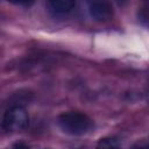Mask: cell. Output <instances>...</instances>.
I'll return each mask as SVG.
<instances>
[{
	"instance_id": "cell-1",
	"label": "cell",
	"mask_w": 149,
	"mask_h": 149,
	"mask_svg": "<svg viewBox=\"0 0 149 149\" xmlns=\"http://www.w3.org/2000/svg\"><path fill=\"white\" fill-rule=\"evenodd\" d=\"M58 125L64 133L79 136L88 133L92 129L93 121L85 113L78 111H69L62 113L58 116Z\"/></svg>"
},
{
	"instance_id": "cell-2",
	"label": "cell",
	"mask_w": 149,
	"mask_h": 149,
	"mask_svg": "<svg viewBox=\"0 0 149 149\" xmlns=\"http://www.w3.org/2000/svg\"><path fill=\"white\" fill-rule=\"evenodd\" d=\"M29 125V115L20 105L9 107L2 118L1 127L5 132H22Z\"/></svg>"
},
{
	"instance_id": "cell-3",
	"label": "cell",
	"mask_w": 149,
	"mask_h": 149,
	"mask_svg": "<svg viewBox=\"0 0 149 149\" xmlns=\"http://www.w3.org/2000/svg\"><path fill=\"white\" fill-rule=\"evenodd\" d=\"M88 13L97 21H106L113 15V7L107 1H92L88 3Z\"/></svg>"
},
{
	"instance_id": "cell-4",
	"label": "cell",
	"mask_w": 149,
	"mask_h": 149,
	"mask_svg": "<svg viewBox=\"0 0 149 149\" xmlns=\"http://www.w3.org/2000/svg\"><path fill=\"white\" fill-rule=\"evenodd\" d=\"M76 6L72 0H50L47 2L48 9L55 15H64L70 13Z\"/></svg>"
},
{
	"instance_id": "cell-5",
	"label": "cell",
	"mask_w": 149,
	"mask_h": 149,
	"mask_svg": "<svg viewBox=\"0 0 149 149\" xmlns=\"http://www.w3.org/2000/svg\"><path fill=\"white\" fill-rule=\"evenodd\" d=\"M95 149H121L119 142L113 137H102L97 143Z\"/></svg>"
},
{
	"instance_id": "cell-6",
	"label": "cell",
	"mask_w": 149,
	"mask_h": 149,
	"mask_svg": "<svg viewBox=\"0 0 149 149\" xmlns=\"http://www.w3.org/2000/svg\"><path fill=\"white\" fill-rule=\"evenodd\" d=\"M10 149H29V147L23 142H16L10 147Z\"/></svg>"
}]
</instances>
